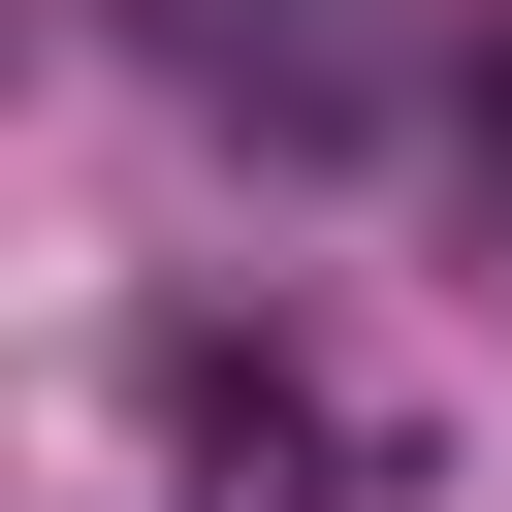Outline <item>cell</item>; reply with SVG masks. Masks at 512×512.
<instances>
[{
  "instance_id": "cell-1",
  "label": "cell",
  "mask_w": 512,
  "mask_h": 512,
  "mask_svg": "<svg viewBox=\"0 0 512 512\" xmlns=\"http://www.w3.org/2000/svg\"><path fill=\"white\" fill-rule=\"evenodd\" d=\"M128 384H160V448H192V480H384V416H352L288 320H160Z\"/></svg>"
},
{
  "instance_id": "cell-2",
  "label": "cell",
  "mask_w": 512,
  "mask_h": 512,
  "mask_svg": "<svg viewBox=\"0 0 512 512\" xmlns=\"http://www.w3.org/2000/svg\"><path fill=\"white\" fill-rule=\"evenodd\" d=\"M192 96H224V128H288V160H352V128H384V64H352L320 0H192Z\"/></svg>"
},
{
  "instance_id": "cell-3",
  "label": "cell",
  "mask_w": 512,
  "mask_h": 512,
  "mask_svg": "<svg viewBox=\"0 0 512 512\" xmlns=\"http://www.w3.org/2000/svg\"><path fill=\"white\" fill-rule=\"evenodd\" d=\"M448 160H480V224H512V0L448 32Z\"/></svg>"
}]
</instances>
